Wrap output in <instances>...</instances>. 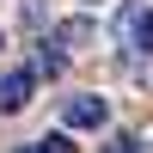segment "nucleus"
Returning <instances> with one entry per match:
<instances>
[{
    "mask_svg": "<svg viewBox=\"0 0 153 153\" xmlns=\"http://www.w3.org/2000/svg\"><path fill=\"white\" fill-rule=\"evenodd\" d=\"M61 123H68V129H104V123H110V104L98 92H80V98L61 104Z\"/></svg>",
    "mask_w": 153,
    "mask_h": 153,
    "instance_id": "nucleus-1",
    "label": "nucleus"
},
{
    "mask_svg": "<svg viewBox=\"0 0 153 153\" xmlns=\"http://www.w3.org/2000/svg\"><path fill=\"white\" fill-rule=\"evenodd\" d=\"M31 92H37V74L31 68H6V74H0V110H6V117L31 104Z\"/></svg>",
    "mask_w": 153,
    "mask_h": 153,
    "instance_id": "nucleus-2",
    "label": "nucleus"
},
{
    "mask_svg": "<svg viewBox=\"0 0 153 153\" xmlns=\"http://www.w3.org/2000/svg\"><path fill=\"white\" fill-rule=\"evenodd\" d=\"M49 43H55V49H86V43H98V25L92 19H68V25L49 31Z\"/></svg>",
    "mask_w": 153,
    "mask_h": 153,
    "instance_id": "nucleus-3",
    "label": "nucleus"
},
{
    "mask_svg": "<svg viewBox=\"0 0 153 153\" xmlns=\"http://www.w3.org/2000/svg\"><path fill=\"white\" fill-rule=\"evenodd\" d=\"M123 37H129V49H147V55H153V12L123 6Z\"/></svg>",
    "mask_w": 153,
    "mask_h": 153,
    "instance_id": "nucleus-4",
    "label": "nucleus"
},
{
    "mask_svg": "<svg viewBox=\"0 0 153 153\" xmlns=\"http://www.w3.org/2000/svg\"><path fill=\"white\" fill-rule=\"evenodd\" d=\"M61 68H68V55H61V49L43 37V49H37V68H31V74H61Z\"/></svg>",
    "mask_w": 153,
    "mask_h": 153,
    "instance_id": "nucleus-5",
    "label": "nucleus"
},
{
    "mask_svg": "<svg viewBox=\"0 0 153 153\" xmlns=\"http://www.w3.org/2000/svg\"><path fill=\"white\" fill-rule=\"evenodd\" d=\"M37 153H74V135L68 129H55V135H43V141H31Z\"/></svg>",
    "mask_w": 153,
    "mask_h": 153,
    "instance_id": "nucleus-6",
    "label": "nucleus"
},
{
    "mask_svg": "<svg viewBox=\"0 0 153 153\" xmlns=\"http://www.w3.org/2000/svg\"><path fill=\"white\" fill-rule=\"evenodd\" d=\"M135 147H141L135 135H110V147H104V153H135Z\"/></svg>",
    "mask_w": 153,
    "mask_h": 153,
    "instance_id": "nucleus-7",
    "label": "nucleus"
},
{
    "mask_svg": "<svg viewBox=\"0 0 153 153\" xmlns=\"http://www.w3.org/2000/svg\"><path fill=\"white\" fill-rule=\"evenodd\" d=\"M19 153H37V147H19Z\"/></svg>",
    "mask_w": 153,
    "mask_h": 153,
    "instance_id": "nucleus-8",
    "label": "nucleus"
}]
</instances>
